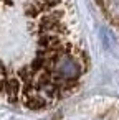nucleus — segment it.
I'll return each mask as SVG.
<instances>
[{
	"mask_svg": "<svg viewBox=\"0 0 119 120\" xmlns=\"http://www.w3.org/2000/svg\"><path fill=\"white\" fill-rule=\"evenodd\" d=\"M96 4L109 25L119 33V0H96Z\"/></svg>",
	"mask_w": 119,
	"mask_h": 120,
	"instance_id": "nucleus-2",
	"label": "nucleus"
},
{
	"mask_svg": "<svg viewBox=\"0 0 119 120\" xmlns=\"http://www.w3.org/2000/svg\"><path fill=\"white\" fill-rule=\"evenodd\" d=\"M71 0H0V105L45 110L88 72Z\"/></svg>",
	"mask_w": 119,
	"mask_h": 120,
	"instance_id": "nucleus-1",
	"label": "nucleus"
}]
</instances>
